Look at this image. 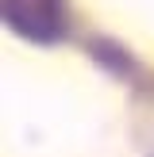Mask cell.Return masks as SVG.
I'll list each match as a JSON object with an SVG mask.
<instances>
[{"mask_svg":"<svg viewBox=\"0 0 154 157\" xmlns=\"http://www.w3.org/2000/svg\"><path fill=\"white\" fill-rule=\"evenodd\" d=\"M77 46L85 50V58H89L104 77H112L116 84H127L131 96L154 84V69L146 65L120 35H112V31H85Z\"/></svg>","mask_w":154,"mask_h":157,"instance_id":"7a4b0ae2","label":"cell"},{"mask_svg":"<svg viewBox=\"0 0 154 157\" xmlns=\"http://www.w3.org/2000/svg\"><path fill=\"white\" fill-rule=\"evenodd\" d=\"M4 27L23 42L54 50V46L81 42V19L73 0H0Z\"/></svg>","mask_w":154,"mask_h":157,"instance_id":"6da1fadb","label":"cell"}]
</instances>
